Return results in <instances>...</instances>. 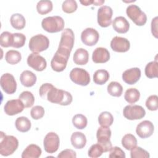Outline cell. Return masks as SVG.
I'll return each instance as SVG.
<instances>
[{"mask_svg": "<svg viewBox=\"0 0 158 158\" xmlns=\"http://www.w3.org/2000/svg\"><path fill=\"white\" fill-rule=\"evenodd\" d=\"M39 93L41 98L52 103L67 106L72 102V96L70 93L58 89L51 83L43 84L40 88Z\"/></svg>", "mask_w": 158, "mask_h": 158, "instance_id": "6da1fadb", "label": "cell"}, {"mask_svg": "<svg viewBox=\"0 0 158 158\" xmlns=\"http://www.w3.org/2000/svg\"><path fill=\"white\" fill-rule=\"evenodd\" d=\"M0 154L4 156L12 154L19 146L17 139L12 135H6L4 132H0Z\"/></svg>", "mask_w": 158, "mask_h": 158, "instance_id": "7a4b0ae2", "label": "cell"}, {"mask_svg": "<svg viewBox=\"0 0 158 158\" xmlns=\"http://www.w3.org/2000/svg\"><path fill=\"white\" fill-rule=\"evenodd\" d=\"M74 33L70 28H65L61 34L60 41L57 51L70 56L74 44Z\"/></svg>", "mask_w": 158, "mask_h": 158, "instance_id": "3957f363", "label": "cell"}, {"mask_svg": "<svg viewBox=\"0 0 158 158\" xmlns=\"http://www.w3.org/2000/svg\"><path fill=\"white\" fill-rule=\"evenodd\" d=\"M64 20L60 16L47 17L43 19L41 26L49 33H57L62 31L64 28Z\"/></svg>", "mask_w": 158, "mask_h": 158, "instance_id": "277c9868", "label": "cell"}, {"mask_svg": "<svg viewBox=\"0 0 158 158\" xmlns=\"http://www.w3.org/2000/svg\"><path fill=\"white\" fill-rule=\"evenodd\" d=\"M49 46V40L44 35L38 34L32 36L29 41L28 47L31 51L38 53L46 50Z\"/></svg>", "mask_w": 158, "mask_h": 158, "instance_id": "5b68a950", "label": "cell"}, {"mask_svg": "<svg viewBox=\"0 0 158 158\" xmlns=\"http://www.w3.org/2000/svg\"><path fill=\"white\" fill-rule=\"evenodd\" d=\"M126 13L128 17L138 26L144 25L147 21V16L140 7L135 4L127 7Z\"/></svg>", "mask_w": 158, "mask_h": 158, "instance_id": "8992f818", "label": "cell"}, {"mask_svg": "<svg viewBox=\"0 0 158 158\" xmlns=\"http://www.w3.org/2000/svg\"><path fill=\"white\" fill-rule=\"evenodd\" d=\"M111 130L109 127H99L96 133L98 143L101 146L104 152H108L112 148V143L110 140Z\"/></svg>", "mask_w": 158, "mask_h": 158, "instance_id": "52a82bcc", "label": "cell"}, {"mask_svg": "<svg viewBox=\"0 0 158 158\" xmlns=\"http://www.w3.org/2000/svg\"><path fill=\"white\" fill-rule=\"evenodd\" d=\"M70 78L75 84L86 86L90 81L89 73L81 68H74L70 72Z\"/></svg>", "mask_w": 158, "mask_h": 158, "instance_id": "ba28073f", "label": "cell"}, {"mask_svg": "<svg viewBox=\"0 0 158 158\" xmlns=\"http://www.w3.org/2000/svg\"><path fill=\"white\" fill-rule=\"evenodd\" d=\"M123 114L128 120H139L145 116L146 111L141 106L128 105L123 109Z\"/></svg>", "mask_w": 158, "mask_h": 158, "instance_id": "9c48e42d", "label": "cell"}, {"mask_svg": "<svg viewBox=\"0 0 158 158\" xmlns=\"http://www.w3.org/2000/svg\"><path fill=\"white\" fill-rule=\"evenodd\" d=\"M59 137L54 132L48 133L43 140V146L46 152L52 154L57 151L59 147Z\"/></svg>", "mask_w": 158, "mask_h": 158, "instance_id": "30bf717a", "label": "cell"}, {"mask_svg": "<svg viewBox=\"0 0 158 158\" xmlns=\"http://www.w3.org/2000/svg\"><path fill=\"white\" fill-rule=\"evenodd\" d=\"M113 11L110 7L103 6L98 10V23L101 27H107L112 23Z\"/></svg>", "mask_w": 158, "mask_h": 158, "instance_id": "8fae6325", "label": "cell"}, {"mask_svg": "<svg viewBox=\"0 0 158 158\" xmlns=\"http://www.w3.org/2000/svg\"><path fill=\"white\" fill-rule=\"evenodd\" d=\"M0 84L2 90L7 94H11L16 91L17 82L14 76L10 73L3 74L1 77Z\"/></svg>", "mask_w": 158, "mask_h": 158, "instance_id": "7c38bea8", "label": "cell"}, {"mask_svg": "<svg viewBox=\"0 0 158 158\" xmlns=\"http://www.w3.org/2000/svg\"><path fill=\"white\" fill-rule=\"evenodd\" d=\"M27 64L34 70L41 72L44 70L47 66L46 59L38 53H31L27 58Z\"/></svg>", "mask_w": 158, "mask_h": 158, "instance_id": "4fadbf2b", "label": "cell"}, {"mask_svg": "<svg viewBox=\"0 0 158 158\" xmlns=\"http://www.w3.org/2000/svg\"><path fill=\"white\" fill-rule=\"evenodd\" d=\"M99 38V33L93 28L85 29L81 34V40L83 43L88 46L95 45Z\"/></svg>", "mask_w": 158, "mask_h": 158, "instance_id": "5bb4252c", "label": "cell"}, {"mask_svg": "<svg viewBox=\"0 0 158 158\" xmlns=\"http://www.w3.org/2000/svg\"><path fill=\"white\" fill-rule=\"evenodd\" d=\"M69 57L56 51L51 62V68L56 72H62L66 68Z\"/></svg>", "mask_w": 158, "mask_h": 158, "instance_id": "9a60e30c", "label": "cell"}, {"mask_svg": "<svg viewBox=\"0 0 158 158\" xmlns=\"http://www.w3.org/2000/svg\"><path fill=\"white\" fill-rule=\"evenodd\" d=\"M23 102L19 99H12L8 101L4 105V110L8 115H14L22 112L24 109Z\"/></svg>", "mask_w": 158, "mask_h": 158, "instance_id": "2e32d148", "label": "cell"}, {"mask_svg": "<svg viewBox=\"0 0 158 158\" xmlns=\"http://www.w3.org/2000/svg\"><path fill=\"white\" fill-rule=\"evenodd\" d=\"M154 130L153 123L149 120H144L137 125L136 133L139 137L144 139L151 136L153 134Z\"/></svg>", "mask_w": 158, "mask_h": 158, "instance_id": "e0dca14e", "label": "cell"}, {"mask_svg": "<svg viewBox=\"0 0 158 158\" xmlns=\"http://www.w3.org/2000/svg\"><path fill=\"white\" fill-rule=\"evenodd\" d=\"M110 47L115 52H125L129 50L130 43L125 38L115 36L110 41Z\"/></svg>", "mask_w": 158, "mask_h": 158, "instance_id": "ac0fdd59", "label": "cell"}, {"mask_svg": "<svg viewBox=\"0 0 158 158\" xmlns=\"http://www.w3.org/2000/svg\"><path fill=\"white\" fill-rule=\"evenodd\" d=\"M141 77V70L138 67L131 68L123 72L122 79L125 83L128 85L135 84Z\"/></svg>", "mask_w": 158, "mask_h": 158, "instance_id": "d6986e66", "label": "cell"}, {"mask_svg": "<svg viewBox=\"0 0 158 158\" xmlns=\"http://www.w3.org/2000/svg\"><path fill=\"white\" fill-rule=\"evenodd\" d=\"M110 59L109 51L104 48L99 47L94 49L92 54V59L94 63L102 64L107 62Z\"/></svg>", "mask_w": 158, "mask_h": 158, "instance_id": "ffe728a7", "label": "cell"}, {"mask_svg": "<svg viewBox=\"0 0 158 158\" xmlns=\"http://www.w3.org/2000/svg\"><path fill=\"white\" fill-rule=\"evenodd\" d=\"M112 27L114 30L117 33H125L130 28V23L124 17L118 16L113 20Z\"/></svg>", "mask_w": 158, "mask_h": 158, "instance_id": "44dd1931", "label": "cell"}, {"mask_svg": "<svg viewBox=\"0 0 158 158\" xmlns=\"http://www.w3.org/2000/svg\"><path fill=\"white\" fill-rule=\"evenodd\" d=\"M20 80L22 85L25 87L33 86L36 81V76L30 70H25L20 77Z\"/></svg>", "mask_w": 158, "mask_h": 158, "instance_id": "7402d4cb", "label": "cell"}, {"mask_svg": "<svg viewBox=\"0 0 158 158\" xmlns=\"http://www.w3.org/2000/svg\"><path fill=\"white\" fill-rule=\"evenodd\" d=\"M73 62L77 65H85L89 60L88 52L83 48L77 49L73 54Z\"/></svg>", "mask_w": 158, "mask_h": 158, "instance_id": "603a6c76", "label": "cell"}, {"mask_svg": "<svg viewBox=\"0 0 158 158\" xmlns=\"http://www.w3.org/2000/svg\"><path fill=\"white\" fill-rule=\"evenodd\" d=\"M70 141L72 146L76 149H82L83 148L86 143V136L79 131L74 132L72 133Z\"/></svg>", "mask_w": 158, "mask_h": 158, "instance_id": "cb8c5ba5", "label": "cell"}, {"mask_svg": "<svg viewBox=\"0 0 158 158\" xmlns=\"http://www.w3.org/2000/svg\"><path fill=\"white\" fill-rule=\"evenodd\" d=\"M42 153L41 148L36 144L28 145L22 154V158H38Z\"/></svg>", "mask_w": 158, "mask_h": 158, "instance_id": "d4e9b609", "label": "cell"}, {"mask_svg": "<svg viewBox=\"0 0 158 158\" xmlns=\"http://www.w3.org/2000/svg\"><path fill=\"white\" fill-rule=\"evenodd\" d=\"M10 24L16 30L23 29L26 24L25 17L20 14H14L10 19Z\"/></svg>", "mask_w": 158, "mask_h": 158, "instance_id": "484cf974", "label": "cell"}, {"mask_svg": "<svg viewBox=\"0 0 158 158\" xmlns=\"http://www.w3.org/2000/svg\"><path fill=\"white\" fill-rule=\"evenodd\" d=\"M17 130L20 132H27L31 128V122L26 117H18L15 122Z\"/></svg>", "mask_w": 158, "mask_h": 158, "instance_id": "4316f807", "label": "cell"}, {"mask_svg": "<svg viewBox=\"0 0 158 158\" xmlns=\"http://www.w3.org/2000/svg\"><path fill=\"white\" fill-rule=\"evenodd\" d=\"M109 78V72L104 69H99L96 70L93 75L94 82L99 85L106 83Z\"/></svg>", "mask_w": 158, "mask_h": 158, "instance_id": "83f0119b", "label": "cell"}, {"mask_svg": "<svg viewBox=\"0 0 158 158\" xmlns=\"http://www.w3.org/2000/svg\"><path fill=\"white\" fill-rule=\"evenodd\" d=\"M122 144L127 150H131L137 145V139L132 134H126L122 139Z\"/></svg>", "mask_w": 158, "mask_h": 158, "instance_id": "f1b7e54d", "label": "cell"}, {"mask_svg": "<svg viewBox=\"0 0 158 158\" xmlns=\"http://www.w3.org/2000/svg\"><path fill=\"white\" fill-rule=\"evenodd\" d=\"M140 97L139 91L133 88H129L126 90L124 95V98L125 101L130 104H134L136 102Z\"/></svg>", "mask_w": 158, "mask_h": 158, "instance_id": "f546056e", "label": "cell"}, {"mask_svg": "<svg viewBox=\"0 0 158 158\" xmlns=\"http://www.w3.org/2000/svg\"><path fill=\"white\" fill-rule=\"evenodd\" d=\"M114 122L112 115L107 111L102 112L98 117V122L101 127H109Z\"/></svg>", "mask_w": 158, "mask_h": 158, "instance_id": "4dcf8cb0", "label": "cell"}, {"mask_svg": "<svg viewBox=\"0 0 158 158\" xmlns=\"http://www.w3.org/2000/svg\"><path fill=\"white\" fill-rule=\"evenodd\" d=\"M37 12L41 15H45L52 10V3L49 0L40 1L36 5Z\"/></svg>", "mask_w": 158, "mask_h": 158, "instance_id": "1f68e13d", "label": "cell"}, {"mask_svg": "<svg viewBox=\"0 0 158 158\" xmlns=\"http://www.w3.org/2000/svg\"><path fill=\"white\" fill-rule=\"evenodd\" d=\"M145 75L149 78L157 77L158 75V63L156 60L149 62L145 67Z\"/></svg>", "mask_w": 158, "mask_h": 158, "instance_id": "d6a6232c", "label": "cell"}, {"mask_svg": "<svg viewBox=\"0 0 158 158\" xmlns=\"http://www.w3.org/2000/svg\"><path fill=\"white\" fill-rule=\"evenodd\" d=\"M107 92L114 97H120L123 92L122 86L117 81H112L107 86Z\"/></svg>", "mask_w": 158, "mask_h": 158, "instance_id": "836d02e7", "label": "cell"}, {"mask_svg": "<svg viewBox=\"0 0 158 158\" xmlns=\"http://www.w3.org/2000/svg\"><path fill=\"white\" fill-rule=\"evenodd\" d=\"M5 59L6 62L10 64H17L22 59L21 54L15 50H9L6 54Z\"/></svg>", "mask_w": 158, "mask_h": 158, "instance_id": "e575fe53", "label": "cell"}, {"mask_svg": "<svg viewBox=\"0 0 158 158\" xmlns=\"http://www.w3.org/2000/svg\"><path fill=\"white\" fill-rule=\"evenodd\" d=\"M19 99L23 102L25 107H31L35 102V98L33 94L28 91H23L19 95Z\"/></svg>", "mask_w": 158, "mask_h": 158, "instance_id": "d590c367", "label": "cell"}, {"mask_svg": "<svg viewBox=\"0 0 158 158\" xmlns=\"http://www.w3.org/2000/svg\"><path fill=\"white\" fill-rule=\"evenodd\" d=\"M88 120L86 117L83 114H76L72 118V123L75 128L79 130L85 128L87 125Z\"/></svg>", "mask_w": 158, "mask_h": 158, "instance_id": "8d00e7d4", "label": "cell"}, {"mask_svg": "<svg viewBox=\"0 0 158 158\" xmlns=\"http://www.w3.org/2000/svg\"><path fill=\"white\" fill-rule=\"evenodd\" d=\"M13 44V34L9 31H4L0 36V44L2 47L8 48Z\"/></svg>", "mask_w": 158, "mask_h": 158, "instance_id": "74e56055", "label": "cell"}, {"mask_svg": "<svg viewBox=\"0 0 158 158\" xmlns=\"http://www.w3.org/2000/svg\"><path fill=\"white\" fill-rule=\"evenodd\" d=\"M26 41L25 36L20 33H13V44L12 47L20 48L24 46Z\"/></svg>", "mask_w": 158, "mask_h": 158, "instance_id": "f35d334b", "label": "cell"}, {"mask_svg": "<svg viewBox=\"0 0 158 158\" xmlns=\"http://www.w3.org/2000/svg\"><path fill=\"white\" fill-rule=\"evenodd\" d=\"M62 8L64 12L71 14L77 10V3L74 0H66L63 2Z\"/></svg>", "mask_w": 158, "mask_h": 158, "instance_id": "ab89813d", "label": "cell"}, {"mask_svg": "<svg viewBox=\"0 0 158 158\" xmlns=\"http://www.w3.org/2000/svg\"><path fill=\"white\" fill-rule=\"evenodd\" d=\"M130 156L131 158H149V154L148 151L143 149L141 147H135L131 150Z\"/></svg>", "mask_w": 158, "mask_h": 158, "instance_id": "60d3db41", "label": "cell"}, {"mask_svg": "<svg viewBox=\"0 0 158 158\" xmlns=\"http://www.w3.org/2000/svg\"><path fill=\"white\" fill-rule=\"evenodd\" d=\"M104 151L102 148L100 144H93L89 149L88 152V155L89 157L91 158H96L98 157H100Z\"/></svg>", "mask_w": 158, "mask_h": 158, "instance_id": "b9f144b4", "label": "cell"}, {"mask_svg": "<svg viewBox=\"0 0 158 158\" xmlns=\"http://www.w3.org/2000/svg\"><path fill=\"white\" fill-rule=\"evenodd\" d=\"M146 107L151 111L157 110L158 108V97L157 95H151L146 101Z\"/></svg>", "mask_w": 158, "mask_h": 158, "instance_id": "7bdbcfd3", "label": "cell"}, {"mask_svg": "<svg viewBox=\"0 0 158 158\" xmlns=\"http://www.w3.org/2000/svg\"><path fill=\"white\" fill-rule=\"evenodd\" d=\"M31 117L35 120H38L41 118L44 115V109L41 106H36L31 109L30 111Z\"/></svg>", "mask_w": 158, "mask_h": 158, "instance_id": "ee69618b", "label": "cell"}, {"mask_svg": "<svg viewBox=\"0 0 158 158\" xmlns=\"http://www.w3.org/2000/svg\"><path fill=\"white\" fill-rule=\"evenodd\" d=\"M110 153L109 155V157H122L125 158V154L124 151L119 147L114 146L112 147L110 149Z\"/></svg>", "mask_w": 158, "mask_h": 158, "instance_id": "f6af8a7d", "label": "cell"}, {"mask_svg": "<svg viewBox=\"0 0 158 158\" xmlns=\"http://www.w3.org/2000/svg\"><path fill=\"white\" fill-rule=\"evenodd\" d=\"M76 157H77L76 152L72 149H67L61 151L57 156V157L59 158H64V157L75 158Z\"/></svg>", "mask_w": 158, "mask_h": 158, "instance_id": "bcb514c9", "label": "cell"}, {"mask_svg": "<svg viewBox=\"0 0 158 158\" xmlns=\"http://www.w3.org/2000/svg\"><path fill=\"white\" fill-rule=\"evenodd\" d=\"M151 32L156 38H157V17L154 18L151 22Z\"/></svg>", "mask_w": 158, "mask_h": 158, "instance_id": "7dc6e473", "label": "cell"}, {"mask_svg": "<svg viewBox=\"0 0 158 158\" xmlns=\"http://www.w3.org/2000/svg\"><path fill=\"white\" fill-rule=\"evenodd\" d=\"M80 2L83 6H86L93 4V1H89H89L88 0H86V1H80Z\"/></svg>", "mask_w": 158, "mask_h": 158, "instance_id": "c3c4849f", "label": "cell"}, {"mask_svg": "<svg viewBox=\"0 0 158 158\" xmlns=\"http://www.w3.org/2000/svg\"><path fill=\"white\" fill-rule=\"evenodd\" d=\"M104 3V1H93V4L95 6H100Z\"/></svg>", "mask_w": 158, "mask_h": 158, "instance_id": "681fc988", "label": "cell"}]
</instances>
